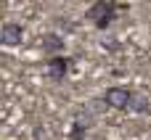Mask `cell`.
Segmentation results:
<instances>
[{
    "label": "cell",
    "mask_w": 151,
    "mask_h": 140,
    "mask_svg": "<svg viewBox=\"0 0 151 140\" xmlns=\"http://www.w3.org/2000/svg\"><path fill=\"white\" fill-rule=\"evenodd\" d=\"M117 16V3L114 0H96L88 11H85V19L96 26V29H106Z\"/></svg>",
    "instance_id": "obj_1"
},
{
    "label": "cell",
    "mask_w": 151,
    "mask_h": 140,
    "mask_svg": "<svg viewBox=\"0 0 151 140\" xmlns=\"http://www.w3.org/2000/svg\"><path fill=\"white\" fill-rule=\"evenodd\" d=\"M130 101H133V90L125 87V85H114L104 93V103L109 109H117V111H125L130 109Z\"/></svg>",
    "instance_id": "obj_2"
},
{
    "label": "cell",
    "mask_w": 151,
    "mask_h": 140,
    "mask_svg": "<svg viewBox=\"0 0 151 140\" xmlns=\"http://www.w3.org/2000/svg\"><path fill=\"white\" fill-rule=\"evenodd\" d=\"M0 42H3L5 48H19V45L24 42V29H21V24L5 21L3 29H0Z\"/></svg>",
    "instance_id": "obj_3"
},
{
    "label": "cell",
    "mask_w": 151,
    "mask_h": 140,
    "mask_svg": "<svg viewBox=\"0 0 151 140\" xmlns=\"http://www.w3.org/2000/svg\"><path fill=\"white\" fill-rule=\"evenodd\" d=\"M69 58H64V56H53V58H48V64H45V74L50 77V79H56V82H61L64 77H66V69H69Z\"/></svg>",
    "instance_id": "obj_4"
},
{
    "label": "cell",
    "mask_w": 151,
    "mask_h": 140,
    "mask_svg": "<svg viewBox=\"0 0 151 140\" xmlns=\"http://www.w3.org/2000/svg\"><path fill=\"white\" fill-rule=\"evenodd\" d=\"M42 50L53 58V56H61V50H64V37L61 34H45L42 37Z\"/></svg>",
    "instance_id": "obj_5"
},
{
    "label": "cell",
    "mask_w": 151,
    "mask_h": 140,
    "mask_svg": "<svg viewBox=\"0 0 151 140\" xmlns=\"http://www.w3.org/2000/svg\"><path fill=\"white\" fill-rule=\"evenodd\" d=\"M130 111H133V114H149V98H146V95H141V93H133Z\"/></svg>",
    "instance_id": "obj_6"
},
{
    "label": "cell",
    "mask_w": 151,
    "mask_h": 140,
    "mask_svg": "<svg viewBox=\"0 0 151 140\" xmlns=\"http://www.w3.org/2000/svg\"><path fill=\"white\" fill-rule=\"evenodd\" d=\"M85 132H88V127H85L82 122H74L72 130H69V138H72V140H82V138H85Z\"/></svg>",
    "instance_id": "obj_7"
},
{
    "label": "cell",
    "mask_w": 151,
    "mask_h": 140,
    "mask_svg": "<svg viewBox=\"0 0 151 140\" xmlns=\"http://www.w3.org/2000/svg\"><path fill=\"white\" fill-rule=\"evenodd\" d=\"M35 138L37 140H48V132H45L42 127H37V130H35Z\"/></svg>",
    "instance_id": "obj_8"
}]
</instances>
